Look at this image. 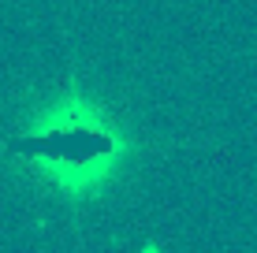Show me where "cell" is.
Segmentation results:
<instances>
[{
	"label": "cell",
	"mask_w": 257,
	"mask_h": 253,
	"mask_svg": "<svg viewBox=\"0 0 257 253\" xmlns=\"http://www.w3.org/2000/svg\"><path fill=\"white\" fill-rule=\"evenodd\" d=\"M19 149L26 153H52V156H67V160H90V156L104 153L108 142L101 134H90V130H71V134H52L45 142H23Z\"/></svg>",
	"instance_id": "6da1fadb"
}]
</instances>
